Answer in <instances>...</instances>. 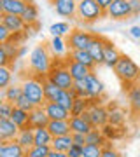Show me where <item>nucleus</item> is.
Returning <instances> with one entry per match:
<instances>
[{"label":"nucleus","mask_w":140,"mask_h":157,"mask_svg":"<svg viewBox=\"0 0 140 157\" xmlns=\"http://www.w3.org/2000/svg\"><path fill=\"white\" fill-rule=\"evenodd\" d=\"M103 44H105V56H103V65L105 67H109V68H116V65L119 63V59H121V52H119V49L116 47V45L112 44L109 39H105L103 40Z\"/></svg>","instance_id":"16"},{"label":"nucleus","mask_w":140,"mask_h":157,"mask_svg":"<svg viewBox=\"0 0 140 157\" xmlns=\"http://www.w3.org/2000/svg\"><path fill=\"white\" fill-rule=\"evenodd\" d=\"M114 73L123 80L124 89L130 91L135 84H137V80L140 78V67L130 56L123 54L121 59H119V63L116 65V68H114Z\"/></svg>","instance_id":"2"},{"label":"nucleus","mask_w":140,"mask_h":157,"mask_svg":"<svg viewBox=\"0 0 140 157\" xmlns=\"http://www.w3.org/2000/svg\"><path fill=\"white\" fill-rule=\"evenodd\" d=\"M51 150L53 148L49 145H34L32 148L26 150V155L25 157H49Z\"/></svg>","instance_id":"38"},{"label":"nucleus","mask_w":140,"mask_h":157,"mask_svg":"<svg viewBox=\"0 0 140 157\" xmlns=\"http://www.w3.org/2000/svg\"><path fill=\"white\" fill-rule=\"evenodd\" d=\"M102 157H121V154H119L114 147H110V141H109V143L103 147V154H102Z\"/></svg>","instance_id":"45"},{"label":"nucleus","mask_w":140,"mask_h":157,"mask_svg":"<svg viewBox=\"0 0 140 157\" xmlns=\"http://www.w3.org/2000/svg\"><path fill=\"white\" fill-rule=\"evenodd\" d=\"M51 119L47 117L44 107H35L32 112H30V121H28V126H32L34 129L37 128H47Z\"/></svg>","instance_id":"19"},{"label":"nucleus","mask_w":140,"mask_h":157,"mask_svg":"<svg viewBox=\"0 0 140 157\" xmlns=\"http://www.w3.org/2000/svg\"><path fill=\"white\" fill-rule=\"evenodd\" d=\"M25 54H26V47H25V45H21V47H19V58H23Z\"/></svg>","instance_id":"54"},{"label":"nucleus","mask_w":140,"mask_h":157,"mask_svg":"<svg viewBox=\"0 0 140 157\" xmlns=\"http://www.w3.org/2000/svg\"><path fill=\"white\" fill-rule=\"evenodd\" d=\"M47 47H49L51 54L54 59H65L67 52H70V47H68V42L65 37H51V40L47 42Z\"/></svg>","instance_id":"9"},{"label":"nucleus","mask_w":140,"mask_h":157,"mask_svg":"<svg viewBox=\"0 0 140 157\" xmlns=\"http://www.w3.org/2000/svg\"><path fill=\"white\" fill-rule=\"evenodd\" d=\"M82 157H84V155H82Z\"/></svg>","instance_id":"55"},{"label":"nucleus","mask_w":140,"mask_h":157,"mask_svg":"<svg viewBox=\"0 0 140 157\" xmlns=\"http://www.w3.org/2000/svg\"><path fill=\"white\" fill-rule=\"evenodd\" d=\"M72 91L75 93L77 98H90L88 94V84H86V80H75V84H74Z\"/></svg>","instance_id":"40"},{"label":"nucleus","mask_w":140,"mask_h":157,"mask_svg":"<svg viewBox=\"0 0 140 157\" xmlns=\"http://www.w3.org/2000/svg\"><path fill=\"white\" fill-rule=\"evenodd\" d=\"M103 154V147L98 145H84V157H102Z\"/></svg>","instance_id":"41"},{"label":"nucleus","mask_w":140,"mask_h":157,"mask_svg":"<svg viewBox=\"0 0 140 157\" xmlns=\"http://www.w3.org/2000/svg\"><path fill=\"white\" fill-rule=\"evenodd\" d=\"M19 126L12 122L11 119H0V143L4 141H14L19 135Z\"/></svg>","instance_id":"11"},{"label":"nucleus","mask_w":140,"mask_h":157,"mask_svg":"<svg viewBox=\"0 0 140 157\" xmlns=\"http://www.w3.org/2000/svg\"><path fill=\"white\" fill-rule=\"evenodd\" d=\"M90 113H91V126L93 128H103L105 124H109V110L103 105L91 103Z\"/></svg>","instance_id":"13"},{"label":"nucleus","mask_w":140,"mask_h":157,"mask_svg":"<svg viewBox=\"0 0 140 157\" xmlns=\"http://www.w3.org/2000/svg\"><path fill=\"white\" fill-rule=\"evenodd\" d=\"M130 6H131V14L140 16V0H130Z\"/></svg>","instance_id":"50"},{"label":"nucleus","mask_w":140,"mask_h":157,"mask_svg":"<svg viewBox=\"0 0 140 157\" xmlns=\"http://www.w3.org/2000/svg\"><path fill=\"white\" fill-rule=\"evenodd\" d=\"M21 87H23V94L26 96L35 107H44L47 103L46 96H44V84L40 82L39 78H35L34 75L25 78L21 82Z\"/></svg>","instance_id":"5"},{"label":"nucleus","mask_w":140,"mask_h":157,"mask_svg":"<svg viewBox=\"0 0 140 157\" xmlns=\"http://www.w3.org/2000/svg\"><path fill=\"white\" fill-rule=\"evenodd\" d=\"M0 25H4L12 35L25 33V30H26V25L23 21V17L14 16V14H2V16H0Z\"/></svg>","instance_id":"10"},{"label":"nucleus","mask_w":140,"mask_h":157,"mask_svg":"<svg viewBox=\"0 0 140 157\" xmlns=\"http://www.w3.org/2000/svg\"><path fill=\"white\" fill-rule=\"evenodd\" d=\"M128 100H130V108L133 113H140V84H135L128 91Z\"/></svg>","instance_id":"33"},{"label":"nucleus","mask_w":140,"mask_h":157,"mask_svg":"<svg viewBox=\"0 0 140 157\" xmlns=\"http://www.w3.org/2000/svg\"><path fill=\"white\" fill-rule=\"evenodd\" d=\"M44 110L51 121H70V117H72V113L67 108H63L62 105H58L56 101H47L44 105Z\"/></svg>","instance_id":"14"},{"label":"nucleus","mask_w":140,"mask_h":157,"mask_svg":"<svg viewBox=\"0 0 140 157\" xmlns=\"http://www.w3.org/2000/svg\"><path fill=\"white\" fill-rule=\"evenodd\" d=\"M124 119H126V115H124L123 110L118 108L116 105H110V108H109V124L114 126V128H123Z\"/></svg>","instance_id":"28"},{"label":"nucleus","mask_w":140,"mask_h":157,"mask_svg":"<svg viewBox=\"0 0 140 157\" xmlns=\"http://www.w3.org/2000/svg\"><path fill=\"white\" fill-rule=\"evenodd\" d=\"M105 16V11L98 6L96 0H79L77 6V19L84 25H93Z\"/></svg>","instance_id":"4"},{"label":"nucleus","mask_w":140,"mask_h":157,"mask_svg":"<svg viewBox=\"0 0 140 157\" xmlns=\"http://www.w3.org/2000/svg\"><path fill=\"white\" fill-rule=\"evenodd\" d=\"M70 129L72 133H82V135H88L93 126L90 122H86L82 117H70Z\"/></svg>","instance_id":"30"},{"label":"nucleus","mask_w":140,"mask_h":157,"mask_svg":"<svg viewBox=\"0 0 140 157\" xmlns=\"http://www.w3.org/2000/svg\"><path fill=\"white\" fill-rule=\"evenodd\" d=\"M42 84H44V96H46V101H56V100H58V96H60V93H62L63 89H60V87H58L54 82H51L49 78H46Z\"/></svg>","instance_id":"34"},{"label":"nucleus","mask_w":140,"mask_h":157,"mask_svg":"<svg viewBox=\"0 0 140 157\" xmlns=\"http://www.w3.org/2000/svg\"><path fill=\"white\" fill-rule=\"evenodd\" d=\"M58 16L62 17H75L77 16V6L79 0H49Z\"/></svg>","instance_id":"8"},{"label":"nucleus","mask_w":140,"mask_h":157,"mask_svg":"<svg viewBox=\"0 0 140 157\" xmlns=\"http://www.w3.org/2000/svg\"><path fill=\"white\" fill-rule=\"evenodd\" d=\"M90 107H91V100L90 98H75L70 113H72V117H81L86 110H90Z\"/></svg>","instance_id":"32"},{"label":"nucleus","mask_w":140,"mask_h":157,"mask_svg":"<svg viewBox=\"0 0 140 157\" xmlns=\"http://www.w3.org/2000/svg\"><path fill=\"white\" fill-rule=\"evenodd\" d=\"M105 16L110 17V19H116V21H121V19H128L131 17V6H130V0H114L109 9L105 11Z\"/></svg>","instance_id":"7"},{"label":"nucleus","mask_w":140,"mask_h":157,"mask_svg":"<svg viewBox=\"0 0 140 157\" xmlns=\"http://www.w3.org/2000/svg\"><path fill=\"white\" fill-rule=\"evenodd\" d=\"M96 2H98V6H100L103 11H107V9H109V6H110L114 0H96Z\"/></svg>","instance_id":"52"},{"label":"nucleus","mask_w":140,"mask_h":157,"mask_svg":"<svg viewBox=\"0 0 140 157\" xmlns=\"http://www.w3.org/2000/svg\"><path fill=\"white\" fill-rule=\"evenodd\" d=\"M28 0H0V12L2 14H14L21 16L26 9Z\"/></svg>","instance_id":"15"},{"label":"nucleus","mask_w":140,"mask_h":157,"mask_svg":"<svg viewBox=\"0 0 140 157\" xmlns=\"http://www.w3.org/2000/svg\"><path fill=\"white\" fill-rule=\"evenodd\" d=\"M67 65H68V70H70V73H72L74 80H86V77L93 72V70H90L86 65H81V63L74 61V59H70V58H67Z\"/></svg>","instance_id":"21"},{"label":"nucleus","mask_w":140,"mask_h":157,"mask_svg":"<svg viewBox=\"0 0 140 157\" xmlns=\"http://www.w3.org/2000/svg\"><path fill=\"white\" fill-rule=\"evenodd\" d=\"M23 21H25V25L26 26H35V25H39V9H37V6H35L32 0H28L26 4V9H25V12L21 14Z\"/></svg>","instance_id":"24"},{"label":"nucleus","mask_w":140,"mask_h":157,"mask_svg":"<svg viewBox=\"0 0 140 157\" xmlns=\"http://www.w3.org/2000/svg\"><path fill=\"white\" fill-rule=\"evenodd\" d=\"M75 93L74 91H65L63 89L62 93H60V96H58V100H56V103L58 105H62L63 108H67L68 112L72 110V107H74V101H75Z\"/></svg>","instance_id":"35"},{"label":"nucleus","mask_w":140,"mask_h":157,"mask_svg":"<svg viewBox=\"0 0 140 157\" xmlns=\"http://www.w3.org/2000/svg\"><path fill=\"white\" fill-rule=\"evenodd\" d=\"M130 37L140 42V25H135V26H131V28H130Z\"/></svg>","instance_id":"51"},{"label":"nucleus","mask_w":140,"mask_h":157,"mask_svg":"<svg viewBox=\"0 0 140 157\" xmlns=\"http://www.w3.org/2000/svg\"><path fill=\"white\" fill-rule=\"evenodd\" d=\"M25 155H26V150L16 140L0 143V157H25Z\"/></svg>","instance_id":"18"},{"label":"nucleus","mask_w":140,"mask_h":157,"mask_svg":"<svg viewBox=\"0 0 140 157\" xmlns=\"http://www.w3.org/2000/svg\"><path fill=\"white\" fill-rule=\"evenodd\" d=\"M100 129H102V133H103V136H105L109 141H110L112 138H121V133H118V129H121V128H114L110 124H105V126L100 128Z\"/></svg>","instance_id":"42"},{"label":"nucleus","mask_w":140,"mask_h":157,"mask_svg":"<svg viewBox=\"0 0 140 157\" xmlns=\"http://www.w3.org/2000/svg\"><path fill=\"white\" fill-rule=\"evenodd\" d=\"M9 119H11V121L16 124V126H19V128H25V126H28V121H30V112H25V110H21V108L14 107V110H12V115H11Z\"/></svg>","instance_id":"36"},{"label":"nucleus","mask_w":140,"mask_h":157,"mask_svg":"<svg viewBox=\"0 0 140 157\" xmlns=\"http://www.w3.org/2000/svg\"><path fill=\"white\" fill-rule=\"evenodd\" d=\"M47 129L51 131V135L54 136H65V135H72L70 129V121H49Z\"/></svg>","instance_id":"22"},{"label":"nucleus","mask_w":140,"mask_h":157,"mask_svg":"<svg viewBox=\"0 0 140 157\" xmlns=\"http://www.w3.org/2000/svg\"><path fill=\"white\" fill-rule=\"evenodd\" d=\"M81 117H82L84 121H86V122H90V124H91V113H90V110H86V112H84L82 115H81Z\"/></svg>","instance_id":"53"},{"label":"nucleus","mask_w":140,"mask_h":157,"mask_svg":"<svg viewBox=\"0 0 140 157\" xmlns=\"http://www.w3.org/2000/svg\"><path fill=\"white\" fill-rule=\"evenodd\" d=\"M34 133H35V145H49L51 147L54 136L51 135V131L47 128H37V129H34Z\"/></svg>","instance_id":"31"},{"label":"nucleus","mask_w":140,"mask_h":157,"mask_svg":"<svg viewBox=\"0 0 140 157\" xmlns=\"http://www.w3.org/2000/svg\"><path fill=\"white\" fill-rule=\"evenodd\" d=\"M11 32L4 26V25H0V44H4V42H7V40L11 39Z\"/></svg>","instance_id":"47"},{"label":"nucleus","mask_w":140,"mask_h":157,"mask_svg":"<svg viewBox=\"0 0 140 157\" xmlns=\"http://www.w3.org/2000/svg\"><path fill=\"white\" fill-rule=\"evenodd\" d=\"M53 61H54V58L51 54L47 44H39L32 49L28 63H30V70L34 75H46L47 77V73L53 67Z\"/></svg>","instance_id":"1"},{"label":"nucleus","mask_w":140,"mask_h":157,"mask_svg":"<svg viewBox=\"0 0 140 157\" xmlns=\"http://www.w3.org/2000/svg\"><path fill=\"white\" fill-rule=\"evenodd\" d=\"M0 47L7 52V56H9V59H11V61L19 59V47H21V44L12 42V40H7V42H4V44H0Z\"/></svg>","instance_id":"37"},{"label":"nucleus","mask_w":140,"mask_h":157,"mask_svg":"<svg viewBox=\"0 0 140 157\" xmlns=\"http://www.w3.org/2000/svg\"><path fill=\"white\" fill-rule=\"evenodd\" d=\"M70 32H72V28H70V23L67 21H56L49 26L51 37H68Z\"/></svg>","instance_id":"29"},{"label":"nucleus","mask_w":140,"mask_h":157,"mask_svg":"<svg viewBox=\"0 0 140 157\" xmlns=\"http://www.w3.org/2000/svg\"><path fill=\"white\" fill-rule=\"evenodd\" d=\"M12 110H14V105L9 103V101H0V119H9L12 115Z\"/></svg>","instance_id":"43"},{"label":"nucleus","mask_w":140,"mask_h":157,"mask_svg":"<svg viewBox=\"0 0 140 157\" xmlns=\"http://www.w3.org/2000/svg\"><path fill=\"white\" fill-rule=\"evenodd\" d=\"M16 141L19 145L28 150V148H32L35 145V133H34V128L32 126H25V128L19 129V135H18Z\"/></svg>","instance_id":"20"},{"label":"nucleus","mask_w":140,"mask_h":157,"mask_svg":"<svg viewBox=\"0 0 140 157\" xmlns=\"http://www.w3.org/2000/svg\"><path fill=\"white\" fill-rule=\"evenodd\" d=\"M14 107L21 108V110H25V112H32V110H34V108H35V105H34V103H32V101H30V100H28L26 96L23 94L21 98H19V100L16 101V105H14Z\"/></svg>","instance_id":"44"},{"label":"nucleus","mask_w":140,"mask_h":157,"mask_svg":"<svg viewBox=\"0 0 140 157\" xmlns=\"http://www.w3.org/2000/svg\"><path fill=\"white\" fill-rule=\"evenodd\" d=\"M12 80V70L9 67H0V89L4 91L11 86Z\"/></svg>","instance_id":"39"},{"label":"nucleus","mask_w":140,"mask_h":157,"mask_svg":"<svg viewBox=\"0 0 140 157\" xmlns=\"http://www.w3.org/2000/svg\"><path fill=\"white\" fill-rule=\"evenodd\" d=\"M11 59H9V56H7V52L2 47H0V67H9L11 65Z\"/></svg>","instance_id":"49"},{"label":"nucleus","mask_w":140,"mask_h":157,"mask_svg":"<svg viewBox=\"0 0 140 157\" xmlns=\"http://www.w3.org/2000/svg\"><path fill=\"white\" fill-rule=\"evenodd\" d=\"M103 40H105V37L95 33V39H93L90 49H88L96 65H103V56H105V44H103Z\"/></svg>","instance_id":"17"},{"label":"nucleus","mask_w":140,"mask_h":157,"mask_svg":"<svg viewBox=\"0 0 140 157\" xmlns=\"http://www.w3.org/2000/svg\"><path fill=\"white\" fill-rule=\"evenodd\" d=\"M93 39H95V33L81 30V28H74L70 32V35L67 37V42H68L70 51H88Z\"/></svg>","instance_id":"6"},{"label":"nucleus","mask_w":140,"mask_h":157,"mask_svg":"<svg viewBox=\"0 0 140 157\" xmlns=\"http://www.w3.org/2000/svg\"><path fill=\"white\" fill-rule=\"evenodd\" d=\"M107 143H109V140H107L105 136H103V133H102L100 128H93L86 135V145H98V147H105Z\"/></svg>","instance_id":"26"},{"label":"nucleus","mask_w":140,"mask_h":157,"mask_svg":"<svg viewBox=\"0 0 140 157\" xmlns=\"http://www.w3.org/2000/svg\"><path fill=\"white\" fill-rule=\"evenodd\" d=\"M86 84H88V94H90L91 100L100 101V98H103V91H105V86L102 82L98 75L95 72H91L88 77H86Z\"/></svg>","instance_id":"12"},{"label":"nucleus","mask_w":140,"mask_h":157,"mask_svg":"<svg viewBox=\"0 0 140 157\" xmlns=\"http://www.w3.org/2000/svg\"><path fill=\"white\" fill-rule=\"evenodd\" d=\"M72 138L75 145H81V147L86 145V135H82V133H72Z\"/></svg>","instance_id":"48"},{"label":"nucleus","mask_w":140,"mask_h":157,"mask_svg":"<svg viewBox=\"0 0 140 157\" xmlns=\"http://www.w3.org/2000/svg\"><path fill=\"white\" fill-rule=\"evenodd\" d=\"M67 154H68V157H82V154H84V147L75 145V143H74L72 148H70V150H68Z\"/></svg>","instance_id":"46"},{"label":"nucleus","mask_w":140,"mask_h":157,"mask_svg":"<svg viewBox=\"0 0 140 157\" xmlns=\"http://www.w3.org/2000/svg\"><path fill=\"white\" fill-rule=\"evenodd\" d=\"M68 58L74 59V61L81 63V65H86L90 70H95V67H96V63L93 59V56L90 54V51H70Z\"/></svg>","instance_id":"23"},{"label":"nucleus","mask_w":140,"mask_h":157,"mask_svg":"<svg viewBox=\"0 0 140 157\" xmlns=\"http://www.w3.org/2000/svg\"><path fill=\"white\" fill-rule=\"evenodd\" d=\"M47 78H49L51 82H54L60 89H65V91H72L74 84H75L72 73L68 70L67 58L65 59H54L53 61V67H51L49 73H47Z\"/></svg>","instance_id":"3"},{"label":"nucleus","mask_w":140,"mask_h":157,"mask_svg":"<svg viewBox=\"0 0 140 157\" xmlns=\"http://www.w3.org/2000/svg\"><path fill=\"white\" fill-rule=\"evenodd\" d=\"M2 96H4V100L6 101H9V103H12V105H16V101L23 96L21 84H11L7 89L2 91Z\"/></svg>","instance_id":"27"},{"label":"nucleus","mask_w":140,"mask_h":157,"mask_svg":"<svg viewBox=\"0 0 140 157\" xmlns=\"http://www.w3.org/2000/svg\"><path fill=\"white\" fill-rule=\"evenodd\" d=\"M74 145V138L72 135H65V136H56L53 143H51V148L56 152H68Z\"/></svg>","instance_id":"25"}]
</instances>
